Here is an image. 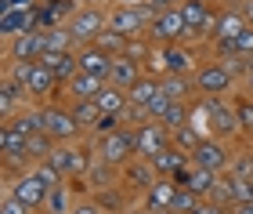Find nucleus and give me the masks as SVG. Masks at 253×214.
Listing matches in <instances>:
<instances>
[{
    "mask_svg": "<svg viewBox=\"0 0 253 214\" xmlns=\"http://www.w3.org/2000/svg\"><path fill=\"white\" fill-rule=\"evenodd\" d=\"M40 167H47L58 182H65V178H76V174H87L90 171V153L80 149V145H58V149H54Z\"/></svg>",
    "mask_w": 253,
    "mask_h": 214,
    "instance_id": "nucleus-9",
    "label": "nucleus"
},
{
    "mask_svg": "<svg viewBox=\"0 0 253 214\" xmlns=\"http://www.w3.org/2000/svg\"><path fill=\"white\" fill-rule=\"evenodd\" d=\"M40 54H43V37H40V29L22 33V37L7 40V62H40Z\"/></svg>",
    "mask_w": 253,
    "mask_h": 214,
    "instance_id": "nucleus-18",
    "label": "nucleus"
},
{
    "mask_svg": "<svg viewBox=\"0 0 253 214\" xmlns=\"http://www.w3.org/2000/svg\"><path fill=\"white\" fill-rule=\"evenodd\" d=\"M243 84H246V95H250V98H253V69H250V73H246V80H243Z\"/></svg>",
    "mask_w": 253,
    "mask_h": 214,
    "instance_id": "nucleus-40",
    "label": "nucleus"
},
{
    "mask_svg": "<svg viewBox=\"0 0 253 214\" xmlns=\"http://www.w3.org/2000/svg\"><path fill=\"white\" fill-rule=\"evenodd\" d=\"M232 214H253V204H239V207H232Z\"/></svg>",
    "mask_w": 253,
    "mask_h": 214,
    "instance_id": "nucleus-39",
    "label": "nucleus"
},
{
    "mask_svg": "<svg viewBox=\"0 0 253 214\" xmlns=\"http://www.w3.org/2000/svg\"><path fill=\"white\" fill-rule=\"evenodd\" d=\"M163 80V95L170 98V102H188V98L195 95V80L192 76H159Z\"/></svg>",
    "mask_w": 253,
    "mask_h": 214,
    "instance_id": "nucleus-27",
    "label": "nucleus"
},
{
    "mask_svg": "<svg viewBox=\"0 0 253 214\" xmlns=\"http://www.w3.org/2000/svg\"><path fill=\"white\" fill-rule=\"evenodd\" d=\"M145 40L159 44V48H167V44H185V40H188V26H185L181 7L156 11L152 22H148V29H145Z\"/></svg>",
    "mask_w": 253,
    "mask_h": 214,
    "instance_id": "nucleus-7",
    "label": "nucleus"
},
{
    "mask_svg": "<svg viewBox=\"0 0 253 214\" xmlns=\"http://www.w3.org/2000/svg\"><path fill=\"white\" fill-rule=\"evenodd\" d=\"M109 80H98V76H87V73H76L62 91L69 95V102H94V98L105 91Z\"/></svg>",
    "mask_w": 253,
    "mask_h": 214,
    "instance_id": "nucleus-22",
    "label": "nucleus"
},
{
    "mask_svg": "<svg viewBox=\"0 0 253 214\" xmlns=\"http://www.w3.org/2000/svg\"><path fill=\"white\" fill-rule=\"evenodd\" d=\"M33 29H40L37 26V7H11V11L0 15V33L7 40L22 37V33H33Z\"/></svg>",
    "mask_w": 253,
    "mask_h": 214,
    "instance_id": "nucleus-17",
    "label": "nucleus"
},
{
    "mask_svg": "<svg viewBox=\"0 0 253 214\" xmlns=\"http://www.w3.org/2000/svg\"><path fill=\"white\" fill-rule=\"evenodd\" d=\"M232 109H235V120H239V127H243V134L253 138V98L250 95H239L232 102Z\"/></svg>",
    "mask_w": 253,
    "mask_h": 214,
    "instance_id": "nucleus-32",
    "label": "nucleus"
},
{
    "mask_svg": "<svg viewBox=\"0 0 253 214\" xmlns=\"http://www.w3.org/2000/svg\"><path fill=\"white\" fill-rule=\"evenodd\" d=\"M148 163H152V171H156L159 178H177L192 160H188V156L181 153V149H174V145H170V149H163V153L156 156V160H148Z\"/></svg>",
    "mask_w": 253,
    "mask_h": 214,
    "instance_id": "nucleus-24",
    "label": "nucleus"
},
{
    "mask_svg": "<svg viewBox=\"0 0 253 214\" xmlns=\"http://www.w3.org/2000/svg\"><path fill=\"white\" fill-rule=\"evenodd\" d=\"M134 134H137V156H141V160H156L163 149L174 145V131H167L159 120H148L145 127H137Z\"/></svg>",
    "mask_w": 253,
    "mask_h": 214,
    "instance_id": "nucleus-13",
    "label": "nucleus"
},
{
    "mask_svg": "<svg viewBox=\"0 0 253 214\" xmlns=\"http://www.w3.org/2000/svg\"><path fill=\"white\" fill-rule=\"evenodd\" d=\"M43 120H47L43 131H47L58 145H73L80 134H84L80 123L73 120V112H69V106H43Z\"/></svg>",
    "mask_w": 253,
    "mask_h": 214,
    "instance_id": "nucleus-12",
    "label": "nucleus"
},
{
    "mask_svg": "<svg viewBox=\"0 0 253 214\" xmlns=\"http://www.w3.org/2000/svg\"><path fill=\"white\" fill-rule=\"evenodd\" d=\"M177 189L181 185L174 182V178H156V185L141 196V207L152 211V214H170L174 211V200H177Z\"/></svg>",
    "mask_w": 253,
    "mask_h": 214,
    "instance_id": "nucleus-15",
    "label": "nucleus"
},
{
    "mask_svg": "<svg viewBox=\"0 0 253 214\" xmlns=\"http://www.w3.org/2000/svg\"><path fill=\"white\" fill-rule=\"evenodd\" d=\"M69 214H101V207H98V200H76V207Z\"/></svg>",
    "mask_w": 253,
    "mask_h": 214,
    "instance_id": "nucleus-38",
    "label": "nucleus"
},
{
    "mask_svg": "<svg viewBox=\"0 0 253 214\" xmlns=\"http://www.w3.org/2000/svg\"><path fill=\"white\" fill-rule=\"evenodd\" d=\"M181 15H185V26H188V40H213L217 15H221L217 4H210V0H181Z\"/></svg>",
    "mask_w": 253,
    "mask_h": 214,
    "instance_id": "nucleus-8",
    "label": "nucleus"
},
{
    "mask_svg": "<svg viewBox=\"0 0 253 214\" xmlns=\"http://www.w3.org/2000/svg\"><path fill=\"white\" fill-rule=\"evenodd\" d=\"M54 185H58V178H54L47 167H29V171H22L15 182H11L7 193L15 196L18 204H26L29 211H43V204H47Z\"/></svg>",
    "mask_w": 253,
    "mask_h": 214,
    "instance_id": "nucleus-1",
    "label": "nucleus"
},
{
    "mask_svg": "<svg viewBox=\"0 0 253 214\" xmlns=\"http://www.w3.org/2000/svg\"><path fill=\"white\" fill-rule=\"evenodd\" d=\"M170 214H174V211H170Z\"/></svg>",
    "mask_w": 253,
    "mask_h": 214,
    "instance_id": "nucleus-44",
    "label": "nucleus"
},
{
    "mask_svg": "<svg viewBox=\"0 0 253 214\" xmlns=\"http://www.w3.org/2000/svg\"><path fill=\"white\" fill-rule=\"evenodd\" d=\"M130 214H152V211H145V207H137V211H130Z\"/></svg>",
    "mask_w": 253,
    "mask_h": 214,
    "instance_id": "nucleus-41",
    "label": "nucleus"
},
{
    "mask_svg": "<svg viewBox=\"0 0 253 214\" xmlns=\"http://www.w3.org/2000/svg\"><path fill=\"white\" fill-rule=\"evenodd\" d=\"M94 102H98V109H101V116H120V120H123L126 106H130V95L120 91V87H112V84H105V91H101Z\"/></svg>",
    "mask_w": 253,
    "mask_h": 214,
    "instance_id": "nucleus-25",
    "label": "nucleus"
},
{
    "mask_svg": "<svg viewBox=\"0 0 253 214\" xmlns=\"http://www.w3.org/2000/svg\"><path fill=\"white\" fill-rule=\"evenodd\" d=\"M94 156L105 160L109 167H116V171H123L130 160H137V134H134V127H116L112 134H101Z\"/></svg>",
    "mask_w": 253,
    "mask_h": 214,
    "instance_id": "nucleus-3",
    "label": "nucleus"
},
{
    "mask_svg": "<svg viewBox=\"0 0 253 214\" xmlns=\"http://www.w3.org/2000/svg\"><path fill=\"white\" fill-rule=\"evenodd\" d=\"M76 4H80V0H76ZM84 4H94V0H84Z\"/></svg>",
    "mask_w": 253,
    "mask_h": 214,
    "instance_id": "nucleus-43",
    "label": "nucleus"
},
{
    "mask_svg": "<svg viewBox=\"0 0 253 214\" xmlns=\"http://www.w3.org/2000/svg\"><path fill=\"white\" fill-rule=\"evenodd\" d=\"M246 29H250V18H246V11L221 7V15H217V29H213V40H239Z\"/></svg>",
    "mask_w": 253,
    "mask_h": 214,
    "instance_id": "nucleus-21",
    "label": "nucleus"
},
{
    "mask_svg": "<svg viewBox=\"0 0 253 214\" xmlns=\"http://www.w3.org/2000/svg\"><path fill=\"white\" fill-rule=\"evenodd\" d=\"M217 178L221 174H213V171H206V167H195V163H188L185 171H181L174 182L181 185V189H188V193H195L199 200H210V193H213V185H217Z\"/></svg>",
    "mask_w": 253,
    "mask_h": 214,
    "instance_id": "nucleus-16",
    "label": "nucleus"
},
{
    "mask_svg": "<svg viewBox=\"0 0 253 214\" xmlns=\"http://www.w3.org/2000/svg\"><path fill=\"white\" fill-rule=\"evenodd\" d=\"M192 80H195L199 98H224V95H232V87H235V76L228 73V65L221 58L199 62V69L192 73Z\"/></svg>",
    "mask_w": 253,
    "mask_h": 214,
    "instance_id": "nucleus-5",
    "label": "nucleus"
},
{
    "mask_svg": "<svg viewBox=\"0 0 253 214\" xmlns=\"http://www.w3.org/2000/svg\"><path fill=\"white\" fill-rule=\"evenodd\" d=\"M120 174H123V189H126L130 196H145L148 189L156 185V178H159V174L152 171V163L141 160V156H137V160H130Z\"/></svg>",
    "mask_w": 253,
    "mask_h": 214,
    "instance_id": "nucleus-14",
    "label": "nucleus"
},
{
    "mask_svg": "<svg viewBox=\"0 0 253 214\" xmlns=\"http://www.w3.org/2000/svg\"><path fill=\"white\" fill-rule=\"evenodd\" d=\"M54 149H58V142H54L47 131H40V134H33V138H29V149H26V156H29V163H33V167H40V163L47 160V156H51Z\"/></svg>",
    "mask_w": 253,
    "mask_h": 214,
    "instance_id": "nucleus-28",
    "label": "nucleus"
},
{
    "mask_svg": "<svg viewBox=\"0 0 253 214\" xmlns=\"http://www.w3.org/2000/svg\"><path fill=\"white\" fill-rule=\"evenodd\" d=\"M141 62L130 58V54H116L112 58V69H109V84L112 87H120V91H130V87L141 80Z\"/></svg>",
    "mask_w": 253,
    "mask_h": 214,
    "instance_id": "nucleus-19",
    "label": "nucleus"
},
{
    "mask_svg": "<svg viewBox=\"0 0 253 214\" xmlns=\"http://www.w3.org/2000/svg\"><path fill=\"white\" fill-rule=\"evenodd\" d=\"M232 160H235V153L228 149V142L221 138H206L199 142V149L192 153V163L195 167H206V171H213V174H221V171H232Z\"/></svg>",
    "mask_w": 253,
    "mask_h": 214,
    "instance_id": "nucleus-11",
    "label": "nucleus"
},
{
    "mask_svg": "<svg viewBox=\"0 0 253 214\" xmlns=\"http://www.w3.org/2000/svg\"><path fill=\"white\" fill-rule=\"evenodd\" d=\"M76 58H80V73L98 76V80H109L112 54H105L101 48H94V44H87V48H80V51H76Z\"/></svg>",
    "mask_w": 253,
    "mask_h": 214,
    "instance_id": "nucleus-20",
    "label": "nucleus"
},
{
    "mask_svg": "<svg viewBox=\"0 0 253 214\" xmlns=\"http://www.w3.org/2000/svg\"><path fill=\"white\" fill-rule=\"evenodd\" d=\"M65 26L73 33L76 51H80V48H87V44H94L101 33L109 29V11L98 7V4H84V7H76V15L65 18Z\"/></svg>",
    "mask_w": 253,
    "mask_h": 214,
    "instance_id": "nucleus-4",
    "label": "nucleus"
},
{
    "mask_svg": "<svg viewBox=\"0 0 253 214\" xmlns=\"http://www.w3.org/2000/svg\"><path fill=\"white\" fill-rule=\"evenodd\" d=\"M0 214H33V211H29L26 204H18V200L7 193V196H4V204H0Z\"/></svg>",
    "mask_w": 253,
    "mask_h": 214,
    "instance_id": "nucleus-37",
    "label": "nucleus"
},
{
    "mask_svg": "<svg viewBox=\"0 0 253 214\" xmlns=\"http://www.w3.org/2000/svg\"><path fill=\"white\" fill-rule=\"evenodd\" d=\"M167 109H170V98L159 91L152 102H148V109H145V112H148V120H163V116H167Z\"/></svg>",
    "mask_w": 253,
    "mask_h": 214,
    "instance_id": "nucleus-36",
    "label": "nucleus"
},
{
    "mask_svg": "<svg viewBox=\"0 0 253 214\" xmlns=\"http://www.w3.org/2000/svg\"><path fill=\"white\" fill-rule=\"evenodd\" d=\"M94 200H98V207H101V211H112V214H120V211H123V193H120V189H112V185H109V189H101Z\"/></svg>",
    "mask_w": 253,
    "mask_h": 214,
    "instance_id": "nucleus-34",
    "label": "nucleus"
},
{
    "mask_svg": "<svg viewBox=\"0 0 253 214\" xmlns=\"http://www.w3.org/2000/svg\"><path fill=\"white\" fill-rule=\"evenodd\" d=\"M246 18H250V22H253V7H250V11H246Z\"/></svg>",
    "mask_w": 253,
    "mask_h": 214,
    "instance_id": "nucleus-42",
    "label": "nucleus"
},
{
    "mask_svg": "<svg viewBox=\"0 0 253 214\" xmlns=\"http://www.w3.org/2000/svg\"><path fill=\"white\" fill-rule=\"evenodd\" d=\"M156 62H159V69H163V76H192L195 69H199L195 51L188 48V44H167V48H159Z\"/></svg>",
    "mask_w": 253,
    "mask_h": 214,
    "instance_id": "nucleus-10",
    "label": "nucleus"
},
{
    "mask_svg": "<svg viewBox=\"0 0 253 214\" xmlns=\"http://www.w3.org/2000/svg\"><path fill=\"white\" fill-rule=\"evenodd\" d=\"M69 112H73V120L80 123V131H94L98 120H101L98 102H69Z\"/></svg>",
    "mask_w": 253,
    "mask_h": 214,
    "instance_id": "nucleus-30",
    "label": "nucleus"
},
{
    "mask_svg": "<svg viewBox=\"0 0 253 214\" xmlns=\"http://www.w3.org/2000/svg\"><path fill=\"white\" fill-rule=\"evenodd\" d=\"M11 80H18L22 84V91H26L29 98H51V95H58V76H54L47 65H40V62H11V69H7Z\"/></svg>",
    "mask_w": 253,
    "mask_h": 214,
    "instance_id": "nucleus-2",
    "label": "nucleus"
},
{
    "mask_svg": "<svg viewBox=\"0 0 253 214\" xmlns=\"http://www.w3.org/2000/svg\"><path fill=\"white\" fill-rule=\"evenodd\" d=\"M203 200L188 193V189H177V200H174V214H195V207H199Z\"/></svg>",
    "mask_w": 253,
    "mask_h": 214,
    "instance_id": "nucleus-35",
    "label": "nucleus"
},
{
    "mask_svg": "<svg viewBox=\"0 0 253 214\" xmlns=\"http://www.w3.org/2000/svg\"><path fill=\"white\" fill-rule=\"evenodd\" d=\"M11 127H18L26 138H33V134H40L43 127H47V120H43V109H22L15 120H7Z\"/></svg>",
    "mask_w": 253,
    "mask_h": 214,
    "instance_id": "nucleus-29",
    "label": "nucleus"
},
{
    "mask_svg": "<svg viewBox=\"0 0 253 214\" xmlns=\"http://www.w3.org/2000/svg\"><path fill=\"white\" fill-rule=\"evenodd\" d=\"M152 15L156 11L148 4H116L109 11V33H120L126 40H137V37H145Z\"/></svg>",
    "mask_w": 253,
    "mask_h": 214,
    "instance_id": "nucleus-6",
    "label": "nucleus"
},
{
    "mask_svg": "<svg viewBox=\"0 0 253 214\" xmlns=\"http://www.w3.org/2000/svg\"><path fill=\"white\" fill-rule=\"evenodd\" d=\"M228 189H232V207L239 204H253V182L239 174H228Z\"/></svg>",
    "mask_w": 253,
    "mask_h": 214,
    "instance_id": "nucleus-33",
    "label": "nucleus"
},
{
    "mask_svg": "<svg viewBox=\"0 0 253 214\" xmlns=\"http://www.w3.org/2000/svg\"><path fill=\"white\" fill-rule=\"evenodd\" d=\"M73 207H76V200L69 196V185H65V182L54 185L51 196H47V204H43V211H47V214H69Z\"/></svg>",
    "mask_w": 253,
    "mask_h": 214,
    "instance_id": "nucleus-31",
    "label": "nucleus"
},
{
    "mask_svg": "<svg viewBox=\"0 0 253 214\" xmlns=\"http://www.w3.org/2000/svg\"><path fill=\"white\" fill-rule=\"evenodd\" d=\"M26 91H22L18 80H11V76H4V91H0V112H4V123L15 120L22 109H26Z\"/></svg>",
    "mask_w": 253,
    "mask_h": 214,
    "instance_id": "nucleus-23",
    "label": "nucleus"
},
{
    "mask_svg": "<svg viewBox=\"0 0 253 214\" xmlns=\"http://www.w3.org/2000/svg\"><path fill=\"white\" fill-rule=\"evenodd\" d=\"M159 91H163V80H156V76H148V73H145V76H141V80H137L126 95H130V106L148 109V102H152V98H156Z\"/></svg>",
    "mask_w": 253,
    "mask_h": 214,
    "instance_id": "nucleus-26",
    "label": "nucleus"
}]
</instances>
